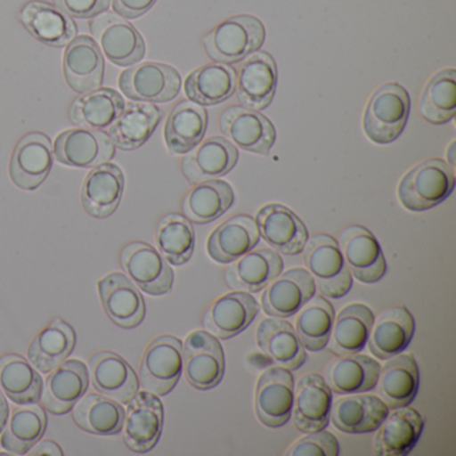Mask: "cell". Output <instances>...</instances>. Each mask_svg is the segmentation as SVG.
<instances>
[{
    "label": "cell",
    "instance_id": "obj_1",
    "mask_svg": "<svg viewBox=\"0 0 456 456\" xmlns=\"http://www.w3.org/2000/svg\"><path fill=\"white\" fill-rule=\"evenodd\" d=\"M455 188V175L447 162L429 159L416 165L400 181V204L411 212H424L444 202Z\"/></svg>",
    "mask_w": 456,
    "mask_h": 456
},
{
    "label": "cell",
    "instance_id": "obj_2",
    "mask_svg": "<svg viewBox=\"0 0 456 456\" xmlns=\"http://www.w3.org/2000/svg\"><path fill=\"white\" fill-rule=\"evenodd\" d=\"M265 36L260 20L252 15H237L224 20L204 37L205 53L217 63L241 62L261 49Z\"/></svg>",
    "mask_w": 456,
    "mask_h": 456
},
{
    "label": "cell",
    "instance_id": "obj_3",
    "mask_svg": "<svg viewBox=\"0 0 456 456\" xmlns=\"http://www.w3.org/2000/svg\"><path fill=\"white\" fill-rule=\"evenodd\" d=\"M410 110V95L404 87L399 84L379 87L368 101L362 118L368 140L378 145L395 142L407 125Z\"/></svg>",
    "mask_w": 456,
    "mask_h": 456
},
{
    "label": "cell",
    "instance_id": "obj_4",
    "mask_svg": "<svg viewBox=\"0 0 456 456\" xmlns=\"http://www.w3.org/2000/svg\"><path fill=\"white\" fill-rule=\"evenodd\" d=\"M303 252L306 271L322 296L336 300L351 292L354 279L333 237L316 234L308 239Z\"/></svg>",
    "mask_w": 456,
    "mask_h": 456
},
{
    "label": "cell",
    "instance_id": "obj_5",
    "mask_svg": "<svg viewBox=\"0 0 456 456\" xmlns=\"http://www.w3.org/2000/svg\"><path fill=\"white\" fill-rule=\"evenodd\" d=\"M183 370V341L175 336H159L143 354L141 386L157 396H167L177 386Z\"/></svg>",
    "mask_w": 456,
    "mask_h": 456
},
{
    "label": "cell",
    "instance_id": "obj_6",
    "mask_svg": "<svg viewBox=\"0 0 456 456\" xmlns=\"http://www.w3.org/2000/svg\"><path fill=\"white\" fill-rule=\"evenodd\" d=\"M183 373L194 388H215L225 375L223 346L208 330H194L183 343Z\"/></svg>",
    "mask_w": 456,
    "mask_h": 456
},
{
    "label": "cell",
    "instance_id": "obj_7",
    "mask_svg": "<svg viewBox=\"0 0 456 456\" xmlns=\"http://www.w3.org/2000/svg\"><path fill=\"white\" fill-rule=\"evenodd\" d=\"M118 86L130 100L149 103L170 102L180 94L181 76L173 66L165 63H140L121 74Z\"/></svg>",
    "mask_w": 456,
    "mask_h": 456
},
{
    "label": "cell",
    "instance_id": "obj_8",
    "mask_svg": "<svg viewBox=\"0 0 456 456\" xmlns=\"http://www.w3.org/2000/svg\"><path fill=\"white\" fill-rule=\"evenodd\" d=\"M90 31L105 57L119 68H129L145 57L142 36L119 15L106 12L90 22Z\"/></svg>",
    "mask_w": 456,
    "mask_h": 456
},
{
    "label": "cell",
    "instance_id": "obj_9",
    "mask_svg": "<svg viewBox=\"0 0 456 456\" xmlns=\"http://www.w3.org/2000/svg\"><path fill=\"white\" fill-rule=\"evenodd\" d=\"M164 428V405L157 395L138 391L127 403L122 436L133 452L146 453L156 447Z\"/></svg>",
    "mask_w": 456,
    "mask_h": 456
},
{
    "label": "cell",
    "instance_id": "obj_10",
    "mask_svg": "<svg viewBox=\"0 0 456 456\" xmlns=\"http://www.w3.org/2000/svg\"><path fill=\"white\" fill-rule=\"evenodd\" d=\"M119 260L138 289L151 296L172 292L175 272L156 248L146 242H130L121 250Z\"/></svg>",
    "mask_w": 456,
    "mask_h": 456
},
{
    "label": "cell",
    "instance_id": "obj_11",
    "mask_svg": "<svg viewBox=\"0 0 456 456\" xmlns=\"http://www.w3.org/2000/svg\"><path fill=\"white\" fill-rule=\"evenodd\" d=\"M53 151L55 159L65 167L90 169L111 161L116 145L102 130L76 127L58 135Z\"/></svg>",
    "mask_w": 456,
    "mask_h": 456
},
{
    "label": "cell",
    "instance_id": "obj_12",
    "mask_svg": "<svg viewBox=\"0 0 456 456\" xmlns=\"http://www.w3.org/2000/svg\"><path fill=\"white\" fill-rule=\"evenodd\" d=\"M338 247L354 279L364 284L383 279L387 272L386 257L378 240L367 228L346 226L338 237Z\"/></svg>",
    "mask_w": 456,
    "mask_h": 456
},
{
    "label": "cell",
    "instance_id": "obj_13",
    "mask_svg": "<svg viewBox=\"0 0 456 456\" xmlns=\"http://www.w3.org/2000/svg\"><path fill=\"white\" fill-rule=\"evenodd\" d=\"M295 378L284 367H272L260 376L256 388V415L264 426L280 428L292 415Z\"/></svg>",
    "mask_w": 456,
    "mask_h": 456
},
{
    "label": "cell",
    "instance_id": "obj_14",
    "mask_svg": "<svg viewBox=\"0 0 456 456\" xmlns=\"http://www.w3.org/2000/svg\"><path fill=\"white\" fill-rule=\"evenodd\" d=\"M54 164L52 141L44 133L23 135L10 161V178L23 191H36L46 180Z\"/></svg>",
    "mask_w": 456,
    "mask_h": 456
},
{
    "label": "cell",
    "instance_id": "obj_15",
    "mask_svg": "<svg viewBox=\"0 0 456 456\" xmlns=\"http://www.w3.org/2000/svg\"><path fill=\"white\" fill-rule=\"evenodd\" d=\"M220 129L232 143L250 153L266 156L276 142V129L264 114L244 106H231L220 117Z\"/></svg>",
    "mask_w": 456,
    "mask_h": 456
},
{
    "label": "cell",
    "instance_id": "obj_16",
    "mask_svg": "<svg viewBox=\"0 0 456 456\" xmlns=\"http://www.w3.org/2000/svg\"><path fill=\"white\" fill-rule=\"evenodd\" d=\"M260 237L277 252L285 256L303 253L308 241V229L289 208L280 204H268L256 216Z\"/></svg>",
    "mask_w": 456,
    "mask_h": 456
},
{
    "label": "cell",
    "instance_id": "obj_17",
    "mask_svg": "<svg viewBox=\"0 0 456 456\" xmlns=\"http://www.w3.org/2000/svg\"><path fill=\"white\" fill-rule=\"evenodd\" d=\"M332 389L317 373L304 375L293 392L292 418L298 431L314 432L327 428L332 407Z\"/></svg>",
    "mask_w": 456,
    "mask_h": 456
},
{
    "label": "cell",
    "instance_id": "obj_18",
    "mask_svg": "<svg viewBox=\"0 0 456 456\" xmlns=\"http://www.w3.org/2000/svg\"><path fill=\"white\" fill-rule=\"evenodd\" d=\"M277 89V66L265 52H256L242 61L236 79L237 100L244 108L265 110Z\"/></svg>",
    "mask_w": 456,
    "mask_h": 456
},
{
    "label": "cell",
    "instance_id": "obj_19",
    "mask_svg": "<svg viewBox=\"0 0 456 456\" xmlns=\"http://www.w3.org/2000/svg\"><path fill=\"white\" fill-rule=\"evenodd\" d=\"M101 303L109 319L125 330H133L142 324L146 314L145 300L137 285L114 272L98 282Z\"/></svg>",
    "mask_w": 456,
    "mask_h": 456
},
{
    "label": "cell",
    "instance_id": "obj_20",
    "mask_svg": "<svg viewBox=\"0 0 456 456\" xmlns=\"http://www.w3.org/2000/svg\"><path fill=\"white\" fill-rule=\"evenodd\" d=\"M316 295L314 277L306 269L293 268L269 282L261 296V306L268 316L287 319Z\"/></svg>",
    "mask_w": 456,
    "mask_h": 456
},
{
    "label": "cell",
    "instance_id": "obj_21",
    "mask_svg": "<svg viewBox=\"0 0 456 456\" xmlns=\"http://www.w3.org/2000/svg\"><path fill=\"white\" fill-rule=\"evenodd\" d=\"M90 386L89 368L81 360H65L46 379L39 402L47 412L62 416L70 412Z\"/></svg>",
    "mask_w": 456,
    "mask_h": 456
},
{
    "label": "cell",
    "instance_id": "obj_22",
    "mask_svg": "<svg viewBox=\"0 0 456 456\" xmlns=\"http://www.w3.org/2000/svg\"><path fill=\"white\" fill-rule=\"evenodd\" d=\"M89 376L100 394L127 404L140 391V380L129 362L116 352L101 351L89 360Z\"/></svg>",
    "mask_w": 456,
    "mask_h": 456
},
{
    "label": "cell",
    "instance_id": "obj_23",
    "mask_svg": "<svg viewBox=\"0 0 456 456\" xmlns=\"http://www.w3.org/2000/svg\"><path fill=\"white\" fill-rule=\"evenodd\" d=\"M260 311L257 300L242 290L226 293L215 301L204 314L208 332L221 340H228L244 332Z\"/></svg>",
    "mask_w": 456,
    "mask_h": 456
},
{
    "label": "cell",
    "instance_id": "obj_24",
    "mask_svg": "<svg viewBox=\"0 0 456 456\" xmlns=\"http://www.w3.org/2000/svg\"><path fill=\"white\" fill-rule=\"evenodd\" d=\"M239 161V151L231 141L212 137L200 142L183 157L181 169L191 183H204L224 177Z\"/></svg>",
    "mask_w": 456,
    "mask_h": 456
},
{
    "label": "cell",
    "instance_id": "obj_25",
    "mask_svg": "<svg viewBox=\"0 0 456 456\" xmlns=\"http://www.w3.org/2000/svg\"><path fill=\"white\" fill-rule=\"evenodd\" d=\"M105 62L94 39L76 37L63 54V74L69 86L79 94L93 92L102 85Z\"/></svg>",
    "mask_w": 456,
    "mask_h": 456
},
{
    "label": "cell",
    "instance_id": "obj_26",
    "mask_svg": "<svg viewBox=\"0 0 456 456\" xmlns=\"http://www.w3.org/2000/svg\"><path fill=\"white\" fill-rule=\"evenodd\" d=\"M125 175L121 167L106 162L93 167L85 178L81 191L82 207L94 218H108L116 213L122 201Z\"/></svg>",
    "mask_w": 456,
    "mask_h": 456
},
{
    "label": "cell",
    "instance_id": "obj_27",
    "mask_svg": "<svg viewBox=\"0 0 456 456\" xmlns=\"http://www.w3.org/2000/svg\"><path fill=\"white\" fill-rule=\"evenodd\" d=\"M415 335V319L407 306L395 305L373 320L368 348L373 356L388 360L404 352Z\"/></svg>",
    "mask_w": 456,
    "mask_h": 456
},
{
    "label": "cell",
    "instance_id": "obj_28",
    "mask_svg": "<svg viewBox=\"0 0 456 456\" xmlns=\"http://www.w3.org/2000/svg\"><path fill=\"white\" fill-rule=\"evenodd\" d=\"M284 271L281 256L273 249L250 250L226 268L224 279L231 289L261 292Z\"/></svg>",
    "mask_w": 456,
    "mask_h": 456
},
{
    "label": "cell",
    "instance_id": "obj_29",
    "mask_svg": "<svg viewBox=\"0 0 456 456\" xmlns=\"http://www.w3.org/2000/svg\"><path fill=\"white\" fill-rule=\"evenodd\" d=\"M424 429V419L413 408H394L379 426L373 451L379 456H405L415 448Z\"/></svg>",
    "mask_w": 456,
    "mask_h": 456
},
{
    "label": "cell",
    "instance_id": "obj_30",
    "mask_svg": "<svg viewBox=\"0 0 456 456\" xmlns=\"http://www.w3.org/2000/svg\"><path fill=\"white\" fill-rule=\"evenodd\" d=\"M20 23L26 30L42 44L52 47H63L77 37L76 23L54 4L31 0L20 10Z\"/></svg>",
    "mask_w": 456,
    "mask_h": 456
},
{
    "label": "cell",
    "instance_id": "obj_31",
    "mask_svg": "<svg viewBox=\"0 0 456 456\" xmlns=\"http://www.w3.org/2000/svg\"><path fill=\"white\" fill-rule=\"evenodd\" d=\"M388 412V405L376 395L348 394L332 402L330 419L346 434H368L379 428Z\"/></svg>",
    "mask_w": 456,
    "mask_h": 456
},
{
    "label": "cell",
    "instance_id": "obj_32",
    "mask_svg": "<svg viewBox=\"0 0 456 456\" xmlns=\"http://www.w3.org/2000/svg\"><path fill=\"white\" fill-rule=\"evenodd\" d=\"M380 364L367 354H341L324 367V380L338 395L362 394L375 388Z\"/></svg>",
    "mask_w": 456,
    "mask_h": 456
},
{
    "label": "cell",
    "instance_id": "obj_33",
    "mask_svg": "<svg viewBox=\"0 0 456 456\" xmlns=\"http://www.w3.org/2000/svg\"><path fill=\"white\" fill-rule=\"evenodd\" d=\"M258 241L260 232L255 218L248 215L234 216L210 234L208 255L216 263L231 264L253 250Z\"/></svg>",
    "mask_w": 456,
    "mask_h": 456
},
{
    "label": "cell",
    "instance_id": "obj_34",
    "mask_svg": "<svg viewBox=\"0 0 456 456\" xmlns=\"http://www.w3.org/2000/svg\"><path fill=\"white\" fill-rule=\"evenodd\" d=\"M256 340L261 351L274 364L289 370H298L306 362V349L301 344L295 328L279 317L263 320L257 327Z\"/></svg>",
    "mask_w": 456,
    "mask_h": 456
},
{
    "label": "cell",
    "instance_id": "obj_35",
    "mask_svg": "<svg viewBox=\"0 0 456 456\" xmlns=\"http://www.w3.org/2000/svg\"><path fill=\"white\" fill-rule=\"evenodd\" d=\"M420 383L418 362L410 354H399L391 357L379 373V397L388 408L410 405L415 400Z\"/></svg>",
    "mask_w": 456,
    "mask_h": 456
},
{
    "label": "cell",
    "instance_id": "obj_36",
    "mask_svg": "<svg viewBox=\"0 0 456 456\" xmlns=\"http://www.w3.org/2000/svg\"><path fill=\"white\" fill-rule=\"evenodd\" d=\"M162 110L153 103L133 102L125 106L121 116L109 127V135L121 151H135L156 132Z\"/></svg>",
    "mask_w": 456,
    "mask_h": 456
},
{
    "label": "cell",
    "instance_id": "obj_37",
    "mask_svg": "<svg viewBox=\"0 0 456 456\" xmlns=\"http://www.w3.org/2000/svg\"><path fill=\"white\" fill-rule=\"evenodd\" d=\"M208 113L193 101L178 103L165 124V142L172 154H186L204 140Z\"/></svg>",
    "mask_w": 456,
    "mask_h": 456
},
{
    "label": "cell",
    "instance_id": "obj_38",
    "mask_svg": "<svg viewBox=\"0 0 456 456\" xmlns=\"http://www.w3.org/2000/svg\"><path fill=\"white\" fill-rule=\"evenodd\" d=\"M373 312L364 304H349L333 320L327 346L332 354H360L364 349L372 328Z\"/></svg>",
    "mask_w": 456,
    "mask_h": 456
},
{
    "label": "cell",
    "instance_id": "obj_39",
    "mask_svg": "<svg viewBox=\"0 0 456 456\" xmlns=\"http://www.w3.org/2000/svg\"><path fill=\"white\" fill-rule=\"evenodd\" d=\"M76 341L74 328L55 317L28 346V360L39 372H53L70 356Z\"/></svg>",
    "mask_w": 456,
    "mask_h": 456
},
{
    "label": "cell",
    "instance_id": "obj_40",
    "mask_svg": "<svg viewBox=\"0 0 456 456\" xmlns=\"http://www.w3.org/2000/svg\"><path fill=\"white\" fill-rule=\"evenodd\" d=\"M71 411L74 423L85 432L98 436H113L122 431L124 407L105 395L85 394Z\"/></svg>",
    "mask_w": 456,
    "mask_h": 456
},
{
    "label": "cell",
    "instance_id": "obj_41",
    "mask_svg": "<svg viewBox=\"0 0 456 456\" xmlns=\"http://www.w3.org/2000/svg\"><path fill=\"white\" fill-rule=\"evenodd\" d=\"M124 109L125 100L117 90L98 87L74 101L70 118L76 126L105 130L117 121Z\"/></svg>",
    "mask_w": 456,
    "mask_h": 456
},
{
    "label": "cell",
    "instance_id": "obj_42",
    "mask_svg": "<svg viewBox=\"0 0 456 456\" xmlns=\"http://www.w3.org/2000/svg\"><path fill=\"white\" fill-rule=\"evenodd\" d=\"M236 70L225 63H210L194 70L185 81V94L201 106L225 102L236 90Z\"/></svg>",
    "mask_w": 456,
    "mask_h": 456
},
{
    "label": "cell",
    "instance_id": "obj_43",
    "mask_svg": "<svg viewBox=\"0 0 456 456\" xmlns=\"http://www.w3.org/2000/svg\"><path fill=\"white\" fill-rule=\"evenodd\" d=\"M234 191L223 180H209L196 183L183 202L185 217L194 224L213 223L231 209Z\"/></svg>",
    "mask_w": 456,
    "mask_h": 456
},
{
    "label": "cell",
    "instance_id": "obj_44",
    "mask_svg": "<svg viewBox=\"0 0 456 456\" xmlns=\"http://www.w3.org/2000/svg\"><path fill=\"white\" fill-rule=\"evenodd\" d=\"M0 389L15 404L39 403L44 380L30 362L17 354L0 357Z\"/></svg>",
    "mask_w": 456,
    "mask_h": 456
},
{
    "label": "cell",
    "instance_id": "obj_45",
    "mask_svg": "<svg viewBox=\"0 0 456 456\" xmlns=\"http://www.w3.org/2000/svg\"><path fill=\"white\" fill-rule=\"evenodd\" d=\"M47 428L45 408L36 404H20L7 420L0 444L17 455H26L44 437Z\"/></svg>",
    "mask_w": 456,
    "mask_h": 456
},
{
    "label": "cell",
    "instance_id": "obj_46",
    "mask_svg": "<svg viewBox=\"0 0 456 456\" xmlns=\"http://www.w3.org/2000/svg\"><path fill=\"white\" fill-rule=\"evenodd\" d=\"M296 314V333L304 348L309 352L322 351L330 340L335 320L332 304L322 296L314 295Z\"/></svg>",
    "mask_w": 456,
    "mask_h": 456
},
{
    "label": "cell",
    "instance_id": "obj_47",
    "mask_svg": "<svg viewBox=\"0 0 456 456\" xmlns=\"http://www.w3.org/2000/svg\"><path fill=\"white\" fill-rule=\"evenodd\" d=\"M456 111V71L445 69L435 74L424 87L419 101V113L432 125L450 122Z\"/></svg>",
    "mask_w": 456,
    "mask_h": 456
},
{
    "label": "cell",
    "instance_id": "obj_48",
    "mask_svg": "<svg viewBox=\"0 0 456 456\" xmlns=\"http://www.w3.org/2000/svg\"><path fill=\"white\" fill-rule=\"evenodd\" d=\"M156 242L167 263L175 266L188 263L196 245L191 221L178 213L165 216L157 225Z\"/></svg>",
    "mask_w": 456,
    "mask_h": 456
},
{
    "label": "cell",
    "instance_id": "obj_49",
    "mask_svg": "<svg viewBox=\"0 0 456 456\" xmlns=\"http://www.w3.org/2000/svg\"><path fill=\"white\" fill-rule=\"evenodd\" d=\"M340 453V444L335 435L330 431L308 432L305 436L298 439L288 448V456H338Z\"/></svg>",
    "mask_w": 456,
    "mask_h": 456
},
{
    "label": "cell",
    "instance_id": "obj_50",
    "mask_svg": "<svg viewBox=\"0 0 456 456\" xmlns=\"http://www.w3.org/2000/svg\"><path fill=\"white\" fill-rule=\"evenodd\" d=\"M69 17L89 20L105 12L111 0H53Z\"/></svg>",
    "mask_w": 456,
    "mask_h": 456
},
{
    "label": "cell",
    "instance_id": "obj_51",
    "mask_svg": "<svg viewBox=\"0 0 456 456\" xmlns=\"http://www.w3.org/2000/svg\"><path fill=\"white\" fill-rule=\"evenodd\" d=\"M156 4L157 0H113V9L119 17L137 20Z\"/></svg>",
    "mask_w": 456,
    "mask_h": 456
},
{
    "label": "cell",
    "instance_id": "obj_52",
    "mask_svg": "<svg viewBox=\"0 0 456 456\" xmlns=\"http://www.w3.org/2000/svg\"><path fill=\"white\" fill-rule=\"evenodd\" d=\"M28 453L31 455L63 456L62 448L54 440L50 439L39 440Z\"/></svg>",
    "mask_w": 456,
    "mask_h": 456
},
{
    "label": "cell",
    "instance_id": "obj_53",
    "mask_svg": "<svg viewBox=\"0 0 456 456\" xmlns=\"http://www.w3.org/2000/svg\"><path fill=\"white\" fill-rule=\"evenodd\" d=\"M10 418V408L9 403H7L6 396L4 395V391L0 389V434L4 431L6 427L7 420Z\"/></svg>",
    "mask_w": 456,
    "mask_h": 456
},
{
    "label": "cell",
    "instance_id": "obj_54",
    "mask_svg": "<svg viewBox=\"0 0 456 456\" xmlns=\"http://www.w3.org/2000/svg\"><path fill=\"white\" fill-rule=\"evenodd\" d=\"M453 148H455V143H451V146H450V164L451 165H453V161H455V159H453V157H452V154H453Z\"/></svg>",
    "mask_w": 456,
    "mask_h": 456
}]
</instances>
